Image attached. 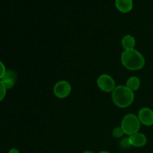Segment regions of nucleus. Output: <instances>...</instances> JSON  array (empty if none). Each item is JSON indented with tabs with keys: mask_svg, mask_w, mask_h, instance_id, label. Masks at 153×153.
<instances>
[{
	"mask_svg": "<svg viewBox=\"0 0 153 153\" xmlns=\"http://www.w3.org/2000/svg\"><path fill=\"white\" fill-rule=\"evenodd\" d=\"M141 123L138 117L134 114H128L123 119L121 126L124 133L130 136L134 133L138 132L140 128Z\"/></svg>",
	"mask_w": 153,
	"mask_h": 153,
	"instance_id": "7ed1b4c3",
	"label": "nucleus"
},
{
	"mask_svg": "<svg viewBox=\"0 0 153 153\" xmlns=\"http://www.w3.org/2000/svg\"><path fill=\"white\" fill-rule=\"evenodd\" d=\"M72 91V87L67 81H59L55 85L53 92L55 97L59 99H64L68 97Z\"/></svg>",
	"mask_w": 153,
	"mask_h": 153,
	"instance_id": "39448f33",
	"label": "nucleus"
},
{
	"mask_svg": "<svg viewBox=\"0 0 153 153\" xmlns=\"http://www.w3.org/2000/svg\"><path fill=\"white\" fill-rule=\"evenodd\" d=\"M98 153H110L109 152H107V151H101V152H98Z\"/></svg>",
	"mask_w": 153,
	"mask_h": 153,
	"instance_id": "a211bd4d",
	"label": "nucleus"
},
{
	"mask_svg": "<svg viewBox=\"0 0 153 153\" xmlns=\"http://www.w3.org/2000/svg\"><path fill=\"white\" fill-rule=\"evenodd\" d=\"M126 86L132 91H137L140 86V80L137 76H131L126 81Z\"/></svg>",
	"mask_w": 153,
	"mask_h": 153,
	"instance_id": "9b49d317",
	"label": "nucleus"
},
{
	"mask_svg": "<svg viewBox=\"0 0 153 153\" xmlns=\"http://www.w3.org/2000/svg\"><path fill=\"white\" fill-rule=\"evenodd\" d=\"M82 153H95V152H92V151H85V152H84Z\"/></svg>",
	"mask_w": 153,
	"mask_h": 153,
	"instance_id": "f3484780",
	"label": "nucleus"
},
{
	"mask_svg": "<svg viewBox=\"0 0 153 153\" xmlns=\"http://www.w3.org/2000/svg\"><path fill=\"white\" fill-rule=\"evenodd\" d=\"M4 86L7 89H10L14 86L16 81V75L13 70H7L1 79Z\"/></svg>",
	"mask_w": 153,
	"mask_h": 153,
	"instance_id": "6e6552de",
	"label": "nucleus"
},
{
	"mask_svg": "<svg viewBox=\"0 0 153 153\" xmlns=\"http://www.w3.org/2000/svg\"><path fill=\"white\" fill-rule=\"evenodd\" d=\"M112 100L115 105L121 108H125L132 104L134 100V91L124 85L115 88L111 94Z\"/></svg>",
	"mask_w": 153,
	"mask_h": 153,
	"instance_id": "f03ea898",
	"label": "nucleus"
},
{
	"mask_svg": "<svg viewBox=\"0 0 153 153\" xmlns=\"http://www.w3.org/2000/svg\"><path fill=\"white\" fill-rule=\"evenodd\" d=\"M139 120L140 123L146 126H153V111L147 107H143L138 112Z\"/></svg>",
	"mask_w": 153,
	"mask_h": 153,
	"instance_id": "423d86ee",
	"label": "nucleus"
},
{
	"mask_svg": "<svg viewBox=\"0 0 153 153\" xmlns=\"http://www.w3.org/2000/svg\"><path fill=\"white\" fill-rule=\"evenodd\" d=\"M6 91H7V88L4 86L2 81L0 80V102L4 100L6 95Z\"/></svg>",
	"mask_w": 153,
	"mask_h": 153,
	"instance_id": "ddd939ff",
	"label": "nucleus"
},
{
	"mask_svg": "<svg viewBox=\"0 0 153 153\" xmlns=\"http://www.w3.org/2000/svg\"><path fill=\"white\" fill-rule=\"evenodd\" d=\"M121 43H122V46L123 47L124 50H129V49H134L136 41L133 36L130 35V34H127V35H125L123 37Z\"/></svg>",
	"mask_w": 153,
	"mask_h": 153,
	"instance_id": "9d476101",
	"label": "nucleus"
},
{
	"mask_svg": "<svg viewBox=\"0 0 153 153\" xmlns=\"http://www.w3.org/2000/svg\"><path fill=\"white\" fill-rule=\"evenodd\" d=\"M124 131L122 128L121 126H117L113 130V132H112V134L114 137L116 138H120V137H122L124 135Z\"/></svg>",
	"mask_w": 153,
	"mask_h": 153,
	"instance_id": "f8f14e48",
	"label": "nucleus"
},
{
	"mask_svg": "<svg viewBox=\"0 0 153 153\" xmlns=\"http://www.w3.org/2000/svg\"><path fill=\"white\" fill-rule=\"evenodd\" d=\"M6 71H7V70H5V67H4V64L0 61V80H1V79L3 78V76H4Z\"/></svg>",
	"mask_w": 153,
	"mask_h": 153,
	"instance_id": "2eb2a0df",
	"label": "nucleus"
},
{
	"mask_svg": "<svg viewBox=\"0 0 153 153\" xmlns=\"http://www.w3.org/2000/svg\"><path fill=\"white\" fill-rule=\"evenodd\" d=\"M121 62L125 68L129 70H141L146 64L143 55L134 49L124 50L121 55Z\"/></svg>",
	"mask_w": 153,
	"mask_h": 153,
	"instance_id": "f257e3e1",
	"label": "nucleus"
},
{
	"mask_svg": "<svg viewBox=\"0 0 153 153\" xmlns=\"http://www.w3.org/2000/svg\"><path fill=\"white\" fill-rule=\"evenodd\" d=\"M97 82L99 88L106 93L113 92L116 88L114 79L108 74H102L99 76Z\"/></svg>",
	"mask_w": 153,
	"mask_h": 153,
	"instance_id": "20e7f679",
	"label": "nucleus"
},
{
	"mask_svg": "<svg viewBox=\"0 0 153 153\" xmlns=\"http://www.w3.org/2000/svg\"><path fill=\"white\" fill-rule=\"evenodd\" d=\"M120 144L121 147L123 148V149H128V148H130L131 146L128 137H124V138H123L120 140Z\"/></svg>",
	"mask_w": 153,
	"mask_h": 153,
	"instance_id": "4468645a",
	"label": "nucleus"
},
{
	"mask_svg": "<svg viewBox=\"0 0 153 153\" xmlns=\"http://www.w3.org/2000/svg\"><path fill=\"white\" fill-rule=\"evenodd\" d=\"M128 138H129L131 146H134V147H142V146H144L147 143V138L146 135L139 131L130 135Z\"/></svg>",
	"mask_w": 153,
	"mask_h": 153,
	"instance_id": "0eeeda50",
	"label": "nucleus"
},
{
	"mask_svg": "<svg viewBox=\"0 0 153 153\" xmlns=\"http://www.w3.org/2000/svg\"><path fill=\"white\" fill-rule=\"evenodd\" d=\"M115 6L121 13H126L133 8L132 0H115Z\"/></svg>",
	"mask_w": 153,
	"mask_h": 153,
	"instance_id": "1a4fd4ad",
	"label": "nucleus"
},
{
	"mask_svg": "<svg viewBox=\"0 0 153 153\" xmlns=\"http://www.w3.org/2000/svg\"><path fill=\"white\" fill-rule=\"evenodd\" d=\"M8 153H19V151L17 149H16V148H13V149L9 150Z\"/></svg>",
	"mask_w": 153,
	"mask_h": 153,
	"instance_id": "dca6fc26",
	"label": "nucleus"
}]
</instances>
